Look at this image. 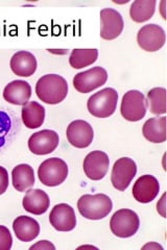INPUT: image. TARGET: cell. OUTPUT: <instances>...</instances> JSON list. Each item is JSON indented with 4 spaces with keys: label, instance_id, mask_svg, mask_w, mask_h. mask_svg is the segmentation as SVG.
Here are the masks:
<instances>
[{
    "label": "cell",
    "instance_id": "1",
    "mask_svg": "<svg viewBox=\"0 0 167 250\" xmlns=\"http://www.w3.org/2000/svg\"><path fill=\"white\" fill-rule=\"evenodd\" d=\"M36 94L47 104H58L68 94V83L58 74H47L37 82Z\"/></svg>",
    "mask_w": 167,
    "mask_h": 250
},
{
    "label": "cell",
    "instance_id": "2",
    "mask_svg": "<svg viewBox=\"0 0 167 250\" xmlns=\"http://www.w3.org/2000/svg\"><path fill=\"white\" fill-rule=\"evenodd\" d=\"M77 208L84 218L89 220H100L111 213L113 203L105 194H86L78 199Z\"/></svg>",
    "mask_w": 167,
    "mask_h": 250
},
{
    "label": "cell",
    "instance_id": "3",
    "mask_svg": "<svg viewBox=\"0 0 167 250\" xmlns=\"http://www.w3.org/2000/svg\"><path fill=\"white\" fill-rule=\"evenodd\" d=\"M118 93L113 88H106L89 97L87 107L89 113L96 118H108L117 107Z\"/></svg>",
    "mask_w": 167,
    "mask_h": 250
},
{
    "label": "cell",
    "instance_id": "4",
    "mask_svg": "<svg viewBox=\"0 0 167 250\" xmlns=\"http://www.w3.org/2000/svg\"><path fill=\"white\" fill-rule=\"evenodd\" d=\"M38 176L40 182L46 187L60 186L68 176V166L62 159H47L39 166Z\"/></svg>",
    "mask_w": 167,
    "mask_h": 250
},
{
    "label": "cell",
    "instance_id": "5",
    "mask_svg": "<svg viewBox=\"0 0 167 250\" xmlns=\"http://www.w3.org/2000/svg\"><path fill=\"white\" fill-rule=\"evenodd\" d=\"M140 220L138 215L132 209L122 208L117 210L111 218L110 229L118 238L133 237L139 229Z\"/></svg>",
    "mask_w": 167,
    "mask_h": 250
},
{
    "label": "cell",
    "instance_id": "6",
    "mask_svg": "<svg viewBox=\"0 0 167 250\" xmlns=\"http://www.w3.org/2000/svg\"><path fill=\"white\" fill-rule=\"evenodd\" d=\"M147 111V101L142 92L131 90L126 92L121 101L120 113L125 120L131 122L140 121Z\"/></svg>",
    "mask_w": 167,
    "mask_h": 250
},
{
    "label": "cell",
    "instance_id": "7",
    "mask_svg": "<svg viewBox=\"0 0 167 250\" xmlns=\"http://www.w3.org/2000/svg\"><path fill=\"white\" fill-rule=\"evenodd\" d=\"M137 174V165L130 158H121L114 163L111 182L118 191H125Z\"/></svg>",
    "mask_w": 167,
    "mask_h": 250
},
{
    "label": "cell",
    "instance_id": "8",
    "mask_svg": "<svg viewBox=\"0 0 167 250\" xmlns=\"http://www.w3.org/2000/svg\"><path fill=\"white\" fill-rule=\"evenodd\" d=\"M108 73L102 67H94L77 73L73 78V87L79 93H90L105 84Z\"/></svg>",
    "mask_w": 167,
    "mask_h": 250
},
{
    "label": "cell",
    "instance_id": "9",
    "mask_svg": "<svg viewBox=\"0 0 167 250\" xmlns=\"http://www.w3.org/2000/svg\"><path fill=\"white\" fill-rule=\"evenodd\" d=\"M166 41L164 29L157 24H147L141 27L137 35V42L140 48L148 52L161 49Z\"/></svg>",
    "mask_w": 167,
    "mask_h": 250
},
{
    "label": "cell",
    "instance_id": "10",
    "mask_svg": "<svg viewBox=\"0 0 167 250\" xmlns=\"http://www.w3.org/2000/svg\"><path fill=\"white\" fill-rule=\"evenodd\" d=\"M100 37L103 40H114L120 36L124 27V22L121 15L114 9H103L100 11Z\"/></svg>",
    "mask_w": 167,
    "mask_h": 250
},
{
    "label": "cell",
    "instance_id": "11",
    "mask_svg": "<svg viewBox=\"0 0 167 250\" xmlns=\"http://www.w3.org/2000/svg\"><path fill=\"white\" fill-rule=\"evenodd\" d=\"M60 142L59 135L54 130L43 129L35 132L28 139V148L34 154L45 155L55 150Z\"/></svg>",
    "mask_w": 167,
    "mask_h": 250
},
{
    "label": "cell",
    "instance_id": "12",
    "mask_svg": "<svg viewBox=\"0 0 167 250\" xmlns=\"http://www.w3.org/2000/svg\"><path fill=\"white\" fill-rule=\"evenodd\" d=\"M110 166L109 156L103 151H92L84 160L83 168L87 177L92 181H100L107 175Z\"/></svg>",
    "mask_w": 167,
    "mask_h": 250
},
{
    "label": "cell",
    "instance_id": "13",
    "mask_svg": "<svg viewBox=\"0 0 167 250\" xmlns=\"http://www.w3.org/2000/svg\"><path fill=\"white\" fill-rule=\"evenodd\" d=\"M68 142L76 148H86L91 145L94 132L91 125L84 120L71 122L66 130Z\"/></svg>",
    "mask_w": 167,
    "mask_h": 250
},
{
    "label": "cell",
    "instance_id": "14",
    "mask_svg": "<svg viewBox=\"0 0 167 250\" xmlns=\"http://www.w3.org/2000/svg\"><path fill=\"white\" fill-rule=\"evenodd\" d=\"M49 222L58 231H70L74 229L76 226L74 209L66 203L54 206L49 215Z\"/></svg>",
    "mask_w": 167,
    "mask_h": 250
},
{
    "label": "cell",
    "instance_id": "15",
    "mask_svg": "<svg viewBox=\"0 0 167 250\" xmlns=\"http://www.w3.org/2000/svg\"><path fill=\"white\" fill-rule=\"evenodd\" d=\"M160 191V185L158 179L153 175L140 176L133 187V196L135 200L140 203L152 202Z\"/></svg>",
    "mask_w": 167,
    "mask_h": 250
},
{
    "label": "cell",
    "instance_id": "16",
    "mask_svg": "<svg viewBox=\"0 0 167 250\" xmlns=\"http://www.w3.org/2000/svg\"><path fill=\"white\" fill-rule=\"evenodd\" d=\"M31 96V88L25 81H13L3 90V98L15 105H25Z\"/></svg>",
    "mask_w": 167,
    "mask_h": 250
},
{
    "label": "cell",
    "instance_id": "17",
    "mask_svg": "<svg viewBox=\"0 0 167 250\" xmlns=\"http://www.w3.org/2000/svg\"><path fill=\"white\" fill-rule=\"evenodd\" d=\"M22 206L26 212L34 215H42L49 208L50 200L43 190L30 189L23 197Z\"/></svg>",
    "mask_w": 167,
    "mask_h": 250
},
{
    "label": "cell",
    "instance_id": "18",
    "mask_svg": "<svg viewBox=\"0 0 167 250\" xmlns=\"http://www.w3.org/2000/svg\"><path fill=\"white\" fill-rule=\"evenodd\" d=\"M12 71L21 77H29L37 70V60L33 53L28 51L16 52L11 59Z\"/></svg>",
    "mask_w": 167,
    "mask_h": 250
},
{
    "label": "cell",
    "instance_id": "19",
    "mask_svg": "<svg viewBox=\"0 0 167 250\" xmlns=\"http://www.w3.org/2000/svg\"><path fill=\"white\" fill-rule=\"evenodd\" d=\"M13 229L18 240L22 242H30L39 236L40 225L34 218L19 216L13 222Z\"/></svg>",
    "mask_w": 167,
    "mask_h": 250
},
{
    "label": "cell",
    "instance_id": "20",
    "mask_svg": "<svg viewBox=\"0 0 167 250\" xmlns=\"http://www.w3.org/2000/svg\"><path fill=\"white\" fill-rule=\"evenodd\" d=\"M21 117L27 128H39L45 120V108L37 101H29L25 105H23Z\"/></svg>",
    "mask_w": 167,
    "mask_h": 250
},
{
    "label": "cell",
    "instance_id": "21",
    "mask_svg": "<svg viewBox=\"0 0 167 250\" xmlns=\"http://www.w3.org/2000/svg\"><path fill=\"white\" fill-rule=\"evenodd\" d=\"M142 134L152 143H163L166 141V118H150L142 127Z\"/></svg>",
    "mask_w": 167,
    "mask_h": 250
},
{
    "label": "cell",
    "instance_id": "22",
    "mask_svg": "<svg viewBox=\"0 0 167 250\" xmlns=\"http://www.w3.org/2000/svg\"><path fill=\"white\" fill-rule=\"evenodd\" d=\"M13 186L18 192H24L35 185V172L27 164H20L12 171Z\"/></svg>",
    "mask_w": 167,
    "mask_h": 250
},
{
    "label": "cell",
    "instance_id": "23",
    "mask_svg": "<svg viewBox=\"0 0 167 250\" xmlns=\"http://www.w3.org/2000/svg\"><path fill=\"white\" fill-rule=\"evenodd\" d=\"M155 0H136L131 5L130 16L134 22L142 23L153 17L156 10Z\"/></svg>",
    "mask_w": 167,
    "mask_h": 250
},
{
    "label": "cell",
    "instance_id": "24",
    "mask_svg": "<svg viewBox=\"0 0 167 250\" xmlns=\"http://www.w3.org/2000/svg\"><path fill=\"white\" fill-rule=\"evenodd\" d=\"M97 58V49H73L69 57V64L74 69H82L94 64Z\"/></svg>",
    "mask_w": 167,
    "mask_h": 250
},
{
    "label": "cell",
    "instance_id": "25",
    "mask_svg": "<svg viewBox=\"0 0 167 250\" xmlns=\"http://www.w3.org/2000/svg\"><path fill=\"white\" fill-rule=\"evenodd\" d=\"M147 106L154 115L166 113V90L164 88H154L147 92Z\"/></svg>",
    "mask_w": 167,
    "mask_h": 250
},
{
    "label": "cell",
    "instance_id": "26",
    "mask_svg": "<svg viewBox=\"0 0 167 250\" xmlns=\"http://www.w3.org/2000/svg\"><path fill=\"white\" fill-rule=\"evenodd\" d=\"M13 245V238L9 229L0 225V250H10Z\"/></svg>",
    "mask_w": 167,
    "mask_h": 250
},
{
    "label": "cell",
    "instance_id": "27",
    "mask_svg": "<svg viewBox=\"0 0 167 250\" xmlns=\"http://www.w3.org/2000/svg\"><path fill=\"white\" fill-rule=\"evenodd\" d=\"M9 188V173L5 168L0 166V195H2Z\"/></svg>",
    "mask_w": 167,
    "mask_h": 250
},
{
    "label": "cell",
    "instance_id": "28",
    "mask_svg": "<svg viewBox=\"0 0 167 250\" xmlns=\"http://www.w3.org/2000/svg\"><path fill=\"white\" fill-rule=\"evenodd\" d=\"M29 249H30V250H34V249H52V250H54L55 247H54L53 244L50 243V242L44 240V241L38 242L37 244L33 245Z\"/></svg>",
    "mask_w": 167,
    "mask_h": 250
},
{
    "label": "cell",
    "instance_id": "29",
    "mask_svg": "<svg viewBox=\"0 0 167 250\" xmlns=\"http://www.w3.org/2000/svg\"><path fill=\"white\" fill-rule=\"evenodd\" d=\"M157 210H158V213L160 214L163 218H165V194H163L162 195V197H161V199L158 201V203H157Z\"/></svg>",
    "mask_w": 167,
    "mask_h": 250
},
{
    "label": "cell",
    "instance_id": "30",
    "mask_svg": "<svg viewBox=\"0 0 167 250\" xmlns=\"http://www.w3.org/2000/svg\"><path fill=\"white\" fill-rule=\"evenodd\" d=\"M148 247H150V248H153V247H155V248H157V249H161V250H163V248L160 246V245H158V244H147V245H145L144 247H143V249H146V248H148Z\"/></svg>",
    "mask_w": 167,
    "mask_h": 250
}]
</instances>
